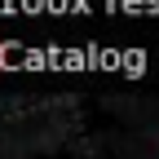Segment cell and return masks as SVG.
Listing matches in <instances>:
<instances>
[]
</instances>
